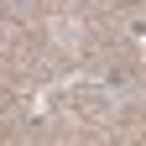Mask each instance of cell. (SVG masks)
Instances as JSON below:
<instances>
[{
    "instance_id": "obj_1",
    "label": "cell",
    "mask_w": 146,
    "mask_h": 146,
    "mask_svg": "<svg viewBox=\"0 0 146 146\" xmlns=\"http://www.w3.org/2000/svg\"><path fill=\"white\" fill-rule=\"evenodd\" d=\"M84 42H89L84 21H73V16H58V21H52V47H63V52H84Z\"/></svg>"
},
{
    "instance_id": "obj_2",
    "label": "cell",
    "mask_w": 146,
    "mask_h": 146,
    "mask_svg": "<svg viewBox=\"0 0 146 146\" xmlns=\"http://www.w3.org/2000/svg\"><path fill=\"white\" fill-rule=\"evenodd\" d=\"M0 5H11V11H21V5H31V0H0Z\"/></svg>"
}]
</instances>
